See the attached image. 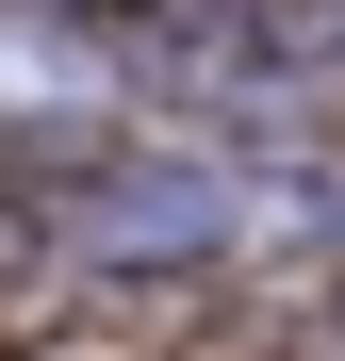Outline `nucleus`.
Instances as JSON below:
<instances>
[{
	"mask_svg": "<svg viewBox=\"0 0 345 361\" xmlns=\"http://www.w3.org/2000/svg\"><path fill=\"white\" fill-rule=\"evenodd\" d=\"M198 230H214V180L164 164V180H132V197L99 214V247H198Z\"/></svg>",
	"mask_w": 345,
	"mask_h": 361,
	"instance_id": "obj_1",
	"label": "nucleus"
}]
</instances>
